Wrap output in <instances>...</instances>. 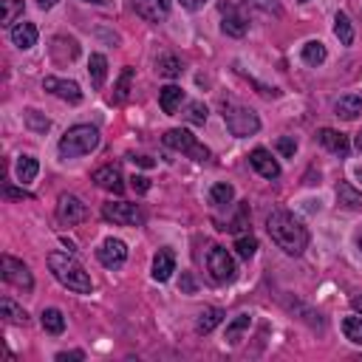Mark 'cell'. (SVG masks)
<instances>
[{"label": "cell", "mask_w": 362, "mask_h": 362, "mask_svg": "<svg viewBox=\"0 0 362 362\" xmlns=\"http://www.w3.org/2000/svg\"><path fill=\"white\" fill-rule=\"evenodd\" d=\"M48 269H51V274H54L68 291L90 294V288H93L90 274H88L74 257H68V255H62V252H51V255H48Z\"/></svg>", "instance_id": "7a4b0ae2"}, {"label": "cell", "mask_w": 362, "mask_h": 362, "mask_svg": "<svg viewBox=\"0 0 362 362\" xmlns=\"http://www.w3.org/2000/svg\"><path fill=\"white\" fill-rule=\"evenodd\" d=\"M88 74H90V82L93 88H102L105 85V76H107V59L102 54H90V62H88Z\"/></svg>", "instance_id": "d4e9b609"}, {"label": "cell", "mask_w": 362, "mask_h": 362, "mask_svg": "<svg viewBox=\"0 0 362 362\" xmlns=\"http://www.w3.org/2000/svg\"><path fill=\"white\" fill-rule=\"evenodd\" d=\"M277 150H280V156L294 158V153H297V141H294L291 136H280V139H277Z\"/></svg>", "instance_id": "ab89813d"}, {"label": "cell", "mask_w": 362, "mask_h": 362, "mask_svg": "<svg viewBox=\"0 0 362 362\" xmlns=\"http://www.w3.org/2000/svg\"><path fill=\"white\" fill-rule=\"evenodd\" d=\"M206 113H209V110H206V105H204V102H189V105H187L184 119H187L189 124H204V122H206Z\"/></svg>", "instance_id": "e575fe53"}, {"label": "cell", "mask_w": 362, "mask_h": 362, "mask_svg": "<svg viewBox=\"0 0 362 362\" xmlns=\"http://www.w3.org/2000/svg\"><path fill=\"white\" fill-rule=\"evenodd\" d=\"M221 14H223V20H221L223 34H229V37H243L246 34L249 23H246V17L232 3H221Z\"/></svg>", "instance_id": "7c38bea8"}, {"label": "cell", "mask_w": 362, "mask_h": 362, "mask_svg": "<svg viewBox=\"0 0 362 362\" xmlns=\"http://www.w3.org/2000/svg\"><path fill=\"white\" fill-rule=\"evenodd\" d=\"M14 173H17V181H20V184H31V181L37 178V173H40V164H37L34 156H20Z\"/></svg>", "instance_id": "7402d4cb"}, {"label": "cell", "mask_w": 362, "mask_h": 362, "mask_svg": "<svg viewBox=\"0 0 362 362\" xmlns=\"http://www.w3.org/2000/svg\"><path fill=\"white\" fill-rule=\"evenodd\" d=\"M85 215H88V206L76 195H68V192L59 195V201H57V218H59V223L74 226V223L85 221Z\"/></svg>", "instance_id": "9c48e42d"}, {"label": "cell", "mask_w": 362, "mask_h": 362, "mask_svg": "<svg viewBox=\"0 0 362 362\" xmlns=\"http://www.w3.org/2000/svg\"><path fill=\"white\" fill-rule=\"evenodd\" d=\"M96 257L105 269H122L124 260H127V246L119 240V238H107L99 249H96Z\"/></svg>", "instance_id": "30bf717a"}, {"label": "cell", "mask_w": 362, "mask_h": 362, "mask_svg": "<svg viewBox=\"0 0 362 362\" xmlns=\"http://www.w3.org/2000/svg\"><path fill=\"white\" fill-rule=\"evenodd\" d=\"M334 34H337V40H339L342 45H351V42H354V25H351V20H348L345 11H339V14L334 17Z\"/></svg>", "instance_id": "484cf974"}, {"label": "cell", "mask_w": 362, "mask_h": 362, "mask_svg": "<svg viewBox=\"0 0 362 362\" xmlns=\"http://www.w3.org/2000/svg\"><path fill=\"white\" fill-rule=\"evenodd\" d=\"M85 3H105V0H85Z\"/></svg>", "instance_id": "681fc988"}, {"label": "cell", "mask_w": 362, "mask_h": 362, "mask_svg": "<svg viewBox=\"0 0 362 362\" xmlns=\"http://www.w3.org/2000/svg\"><path fill=\"white\" fill-rule=\"evenodd\" d=\"M300 3H305V0H300Z\"/></svg>", "instance_id": "816d5d0a"}, {"label": "cell", "mask_w": 362, "mask_h": 362, "mask_svg": "<svg viewBox=\"0 0 362 362\" xmlns=\"http://www.w3.org/2000/svg\"><path fill=\"white\" fill-rule=\"evenodd\" d=\"M359 249H362V235H359Z\"/></svg>", "instance_id": "f907efd6"}, {"label": "cell", "mask_w": 362, "mask_h": 362, "mask_svg": "<svg viewBox=\"0 0 362 362\" xmlns=\"http://www.w3.org/2000/svg\"><path fill=\"white\" fill-rule=\"evenodd\" d=\"M206 269L215 283H229L235 277V260L223 246H212L206 252Z\"/></svg>", "instance_id": "52a82bcc"}, {"label": "cell", "mask_w": 362, "mask_h": 362, "mask_svg": "<svg viewBox=\"0 0 362 362\" xmlns=\"http://www.w3.org/2000/svg\"><path fill=\"white\" fill-rule=\"evenodd\" d=\"M11 42L20 48V51H28L34 42H37V25L34 23H14L11 25Z\"/></svg>", "instance_id": "e0dca14e"}, {"label": "cell", "mask_w": 362, "mask_h": 362, "mask_svg": "<svg viewBox=\"0 0 362 362\" xmlns=\"http://www.w3.org/2000/svg\"><path fill=\"white\" fill-rule=\"evenodd\" d=\"M130 3H133L136 14L144 17L147 23H161L170 14V0H130Z\"/></svg>", "instance_id": "5bb4252c"}, {"label": "cell", "mask_w": 362, "mask_h": 362, "mask_svg": "<svg viewBox=\"0 0 362 362\" xmlns=\"http://www.w3.org/2000/svg\"><path fill=\"white\" fill-rule=\"evenodd\" d=\"M243 3L252 6V8H260L266 14H280V3L277 0H243Z\"/></svg>", "instance_id": "f35d334b"}, {"label": "cell", "mask_w": 362, "mask_h": 362, "mask_svg": "<svg viewBox=\"0 0 362 362\" xmlns=\"http://www.w3.org/2000/svg\"><path fill=\"white\" fill-rule=\"evenodd\" d=\"M99 147V130L90 124H74L59 139V156L62 158H79Z\"/></svg>", "instance_id": "3957f363"}, {"label": "cell", "mask_w": 362, "mask_h": 362, "mask_svg": "<svg viewBox=\"0 0 362 362\" xmlns=\"http://www.w3.org/2000/svg\"><path fill=\"white\" fill-rule=\"evenodd\" d=\"M356 147H359V150H362V130H359V133H356Z\"/></svg>", "instance_id": "c3c4849f"}, {"label": "cell", "mask_w": 362, "mask_h": 362, "mask_svg": "<svg viewBox=\"0 0 362 362\" xmlns=\"http://www.w3.org/2000/svg\"><path fill=\"white\" fill-rule=\"evenodd\" d=\"M337 198H339V204H345L348 209H359V206H362V192L354 189L348 181H342V184L337 187Z\"/></svg>", "instance_id": "4316f807"}, {"label": "cell", "mask_w": 362, "mask_h": 362, "mask_svg": "<svg viewBox=\"0 0 362 362\" xmlns=\"http://www.w3.org/2000/svg\"><path fill=\"white\" fill-rule=\"evenodd\" d=\"M342 331H345V339H351L354 345H362V317H345Z\"/></svg>", "instance_id": "d6a6232c"}, {"label": "cell", "mask_w": 362, "mask_h": 362, "mask_svg": "<svg viewBox=\"0 0 362 362\" xmlns=\"http://www.w3.org/2000/svg\"><path fill=\"white\" fill-rule=\"evenodd\" d=\"M317 139H320V144H322V147H328V150H331V153H337V156H345V153H348V139H345L339 130L322 127V130L317 133Z\"/></svg>", "instance_id": "ffe728a7"}, {"label": "cell", "mask_w": 362, "mask_h": 362, "mask_svg": "<svg viewBox=\"0 0 362 362\" xmlns=\"http://www.w3.org/2000/svg\"><path fill=\"white\" fill-rule=\"evenodd\" d=\"M334 113L339 116V119H356L359 113H362V99L356 96V93H348V96H339L337 102H334Z\"/></svg>", "instance_id": "d6986e66"}, {"label": "cell", "mask_w": 362, "mask_h": 362, "mask_svg": "<svg viewBox=\"0 0 362 362\" xmlns=\"http://www.w3.org/2000/svg\"><path fill=\"white\" fill-rule=\"evenodd\" d=\"M93 181H96V187H102V189H107V192H113V195H122V189H124L119 164H105V167H99V170L93 173Z\"/></svg>", "instance_id": "4fadbf2b"}, {"label": "cell", "mask_w": 362, "mask_h": 362, "mask_svg": "<svg viewBox=\"0 0 362 362\" xmlns=\"http://www.w3.org/2000/svg\"><path fill=\"white\" fill-rule=\"evenodd\" d=\"M181 102H184V90H181L178 85H167V88L158 90V105H161L164 113L173 116V113L181 107Z\"/></svg>", "instance_id": "44dd1931"}, {"label": "cell", "mask_w": 362, "mask_h": 362, "mask_svg": "<svg viewBox=\"0 0 362 362\" xmlns=\"http://www.w3.org/2000/svg\"><path fill=\"white\" fill-rule=\"evenodd\" d=\"M130 85H133V68H124L119 82H116V102H124L127 93H130Z\"/></svg>", "instance_id": "d590c367"}, {"label": "cell", "mask_w": 362, "mask_h": 362, "mask_svg": "<svg viewBox=\"0 0 362 362\" xmlns=\"http://www.w3.org/2000/svg\"><path fill=\"white\" fill-rule=\"evenodd\" d=\"M3 195H6V198H20V201L25 198V201H31V192H25V189H14V187H6Z\"/></svg>", "instance_id": "b9f144b4"}, {"label": "cell", "mask_w": 362, "mask_h": 362, "mask_svg": "<svg viewBox=\"0 0 362 362\" xmlns=\"http://www.w3.org/2000/svg\"><path fill=\"white\" fill-rule=\"evenodd\" d=\"M0 314L8 320V322H28V314H25V308H20L14 300H8V297H3L0 300Z\"/></svg>", "instance_id": "4dcf8cb0"}, {"label": "cell", "mask_w": 362, "mask_h": 362, "mask_svg": "<svg viewBox=\"0 0 362 362\" xmlns=\"http://www.w3.org/2000/svg\"><path fill=\"white\" fill-rule=\"evenodd\" d=\"M221 320H223V311L215 308V305H209V308H204V311L198 314V320H195V331H198V334H209L215 325H221Z\"/></svg>", "instance_id": "603a6c76"}, {"label": "cell", "mask_w": 362, "mask_h": 362, "mask_svg": "<svg viewBox=\"0 0 362 362\" xmlns=\"http://www.w3.org/2000/svg\"><path fill=\"white\" fill-rule=\"evenodd\" d=\"M351 305H354V311H359V314H362V297H354V300H351Z\"/></svg>", "instance_id": "bcb514c9"}, {"label": "cell", "mask_w": 362, "mask_h": 362, "mask_svg": "<svg viewBox=\"0 0 362 362\" xmlns=\"http://www.w3.org/2000/svg\"><path fill=\"white\" fill-rule=\"evenodd\" d=\"M249 164H252L263 178H277V175H280V164L272 158V153H269L266 147H255V150L249 153Z\"/></svg>", "instance_id": "9a60e30c"}, {"label": "cell", "mask_w": 362, "mask_h": 362, "mask_svg": "<svg viewBox=\"0 0 362 362\" xmlns=\"http://www.w3.org/2000/svg\"><path fill=\"white\" fill-rule=\"evenodd\" d=\"M130 187H133L136 192H147V189H150V178H147V175H133V178H130Z\"/></svg>", "instance_id": "60d3db41"}, {"label": "cell", "mask_w": 362, "mask_h": 362, "mask_svg": "<svg viewBox=\"0 0 362 362\" xmlns=\"http://www.w3.org/2000/svg\"><path fill=\"white\" fill-rule=\"evenodd\" d=\"M235 249H238V255H240V257H246V260H249V257L257 252V240H255L252 235H240V238L235 240Z\"/></svg>", "instance_id": "8d00e7d4"}, {"label": "cell", "mask_w": 362, "mask_h": 362, "mask_svg": "<svg viewBox=\"0 0 362 362\" xmlns=\"http://www.w3.org/2000/svg\"><path fill=\"white\" fill-rule=\"evenodd\" d=\"M37 3H40V8H51L57 0H37Z\"/></svg>", "instance_id": "7dc6e473"}, {"label": "cell", "mask_w": 362, "mask_h": 362, "mask_svg": "<svg viewBox=\"0 0 362 362\" xmlns=\"http://www.w3.org/2000/svg\"><path fill=\"white\" fill-rule=\"evenodd\" d=\"M23 8H25V3L23 0H3V25H14V20L17 17H23Z\"/></svg>", "instance_id": "836d02e7"}, {"label": "cell", "mask_w": 362, "mask_h": 362, "mask_svg": "<svg viewBox=\"0 0 362 362\" xmlns=\"http://www.w3.org/2000/svg\"><path fill=\"white\" fill-rule=\"evenodd\" d=\"M57 359H59V362H65V359H85V354H82V351H71V354L62 351V354H57Z\"/></svg>", "instance_id": "ee69618b"}, {"label": "cell", "mask_w": 362, "mask_h": 362, "mask_svg": "<svg viewBox=\"0 0 362 362\" xmlns=\"http://www.w3.org/2000/svg\"><path fill=\"white\" fill-rule=\"evenodd\" d=\"M25 124H28L31 130H37V133H45V130L51 127V122H48V119H42L37 110H28V113H25Z\"/></svg>", "instance_id": "74e56055"}, {"label": "cell", "mask_w": 362, "mask_h": 362, "mask_svg": "<svg viewBox=\"0 0 362 362\" xmlns=\"http://www.w3.org/2000/svg\"><path fill=\"white\" fill-rule=\"evenodd\" d=\"M164 144L173 147V150H178V153H187V156L195 158V161H206V158H209V150H206L189 130H184V127L167 130V133H164Z\"/></svg>", "instance_id": "5b68a950"}, {"label": "cell", "mask_w": 362, "mask_h": 362, "mask_svg": "<svg viewBox=\"0 0 362 362\" xmlns=\"http://www.w3.org/2000/svg\"><path fill=\"white\" fill-rule=\"evenodd\" d=\"M42 88H45V90H51L54 96H59V99L71 102V105L82 102V90H79V85H76V82H71V79H57V76H45V79H42Z\"/></svg>", "instance_id": "8fae6325"}, {"label": "cell", "mask_w": 362, "mask_h": 362, "mask_svg": "<svg viewBox=\"0 0 362 362\" xmlns=\"http://www.w3.org/2000/svg\"><path fill=\"white\" fill-rule=\"evenodd\" d=\"M303 62H305V65H320V62H325V45H322L320 40H308V42L303 45Z\"/></svg>", "instance_id": "83f0119b"}, {"label": "cell", "mask_w": 362, "mask_h": 362, "mask_svg": "<svg viewBox=\"0 0 362 362\" xmlns=\"http://www.w3.org/2000/svg\"><path fill=\"white\" fill-rule=\"evenodd\" d=\"M232 198H235V189H232V184H215L212 189H209V201L215 204V206H226V204H232Z\"/></svg>", "instance_id": "1f68e13d"}, {"label": "cell", "mask_w": 362, "mask_h": 362, "mask_svg": "<svg viewBox=\"0 0 362 362\" xmlns=\"http://www.w3.org/2000/svg\"><path fill=\"white\" fill-rule=\"evenodd\" d=\"M133 161L141 164V167H153V158L150 156H133Z\"/></svg>", "instance_id": "f6af8a7d"}, {"label": "cell", "mask_w": 362, "mask_h": 362, "mask_svg": "<svg viewBox=\"0 0 362 362\" xmlns=\"http://www.w3.org/2000/svg\"><path fill=\"white\" fill-rule=\"evenodd\" d=\"M3 280L11 283V286H17V288H23V291H31L34 288L31 269L23 260L11 257V255H3Z\"/></svg>", "instance_id": "ba28073f"}, {"label": "cell", "mask_w": 362, "mask_h": 362, "mask_svg": "<svg viewBox=\"0 0 362 362\" xmlns=\"http://www.w3.org/2000/svg\"><path fill=\"white\" fill-rule=\"evenodd\" d=\"M178 3H181L187 11H198V8H204V3H206V0H178Z\"/></svg>", "instance_id": "7bdbcfd3"}, {"label": "cell", "mask_w": 362, "mask_h": 362, "mask_svg": "<svg viewBox=\"0 0 362 362\" xmlns=\"http://www.w3.org/2000/svg\"><path fill=\"white\" fill-rule=\"evenodd\" d=\"M173 272H175V257H173L170 249H161V252L153 257V280L164 283V280H170Z\"/></svg>", "instance_id": "ac0fdd59"}, {"label": "cell", "mask_w": 362, "mask_h": 362, "mask_svg": "<svg viewBox=\"0 0 362 362\" xmlns=\"http://www.w3.org/2000/svg\"><path fill=\"white\" fill-rule=\"evenodd\" d=\"M51 57L57 62H74L79 57V42L74 37H54L51 40Z\"/></svg>", "instance_id": "2e32d148"}, {"label": "cell", "mask_w": 362, "mask_h": 362, "mask_svg": "<svg viewBox=\"0 0 362 362\" xmlns=\"http://www.w3.org/2000/svg\"><path fill=\"white\" fill-rule=\"evenodd\" d=\"M249 325H252V317H249V314H238V317L226 325V342H232V345L240 342V337H243V331H246Z\"/></svg>", "instance_id": "f546056e"}, {"label": "cell", "mask_w": 362, "mask_h": 362, "mask_svg": "<svg viewBox=\"0 0 362 362\" xmlns=\"http://www.w3.org/2000/svg\"><path fill=\"white\" fill-rule=\"evenodd\" d=\"M102 218L105 221H113L119 226H139L144 221L141 209L136 204H127V201H116V204L107 201V204H102Z\"/></svg>", "instance_id": "8992f818"}, {"label": "cell", "mask_w": 362, "mask_h": 362, "mask_svg": "<svg viewBox=\"0 0 362 362\" xmlns=\"http://www.w3.org/2000/svg\"><path fill=\"white\" fill-rule=\"evenodd\" d=\"M156 68H158V74H161V76H167V79H175V76H181V71H184L181 59H178V57H173V54H164V57L156 62Z\"/></svg>", "instance_id": "f1b7e54d"}, {"label": "cell", "mask_w": 362, "mask_h": 362, "mask_svg": "<svg viewBox=\"0 0 362 362\" xmlns=\"http://www.w3.org/2000/svg\"><path fill=\"white\" fill-rule=\"evenodd\" d=\"M266 229L269 238L286 252V255H303V249L308 246V229L303 226L300 218H294L288 209H274L266 218Z\"/></svg>", "instance_id": "6da1fadb"}, {"label": "cell", "mask_w": 362, "mask_h": 362, "mask_svg": "<svg viewBox=\"0 0 362 362\" xmlns=\"http://www.w3.org/2000/svg\"><path fill=\"white\" fill-rule=\"evenodd\" d=\"M223 122L229 127L232 136H252L260 130V119L252 107H243V105H223Z\"/></svg>", "instance_id": "277c9868"}, {"label": "cell", "mask_w": 362, "mask_h": 362, "mask_svg": "<svg viewBox=\"0 0 362 362\" xmlns=\"http://www.w3.org/2000/svg\"><path fill=\"white\" fill-rule=\"evenodd\" d=\"M40 322H42V328H45L48 334H62V331H65V314H62L59 308H42Z\"/></svg>", "instance_id": "cb8c5ba5"}]
</instances>
